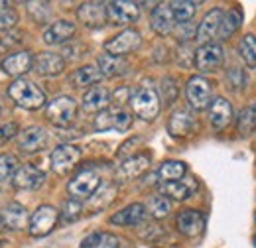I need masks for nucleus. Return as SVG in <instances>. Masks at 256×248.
<instances>
[{
	"instance_id": "obj_1",
	"label": "nucleus",
	"mask_w": 256,
	"mask_h": 248,
	"mask_svg": "<svg viewBox=\"0 0 256 248\" xmlns=\"http://www.w3.org/2000/svg\"><path fill=\"white\" fill-rule=\"evenodd\" d=\"M8 96L22 108L38 110L46 104V93L28 79H16L8 87Z\"/></svg>"
},
{
	"instance_id": "obj_2",
	"label": "nucleus",
	"mask_w": 256,
	"mask_h": 248,
	"mask_svg": "<svg viewBox=\"0 0 256 248\" xmlns=\"http://www.w3.org/2000/svg\"><path fill=\"white\" fill-rule=\"evenodd\" d=\"M130 106L142 120H154L160 114V96L152 87H140L130 94Z\"/></svg>"
},
{
	"instance_id": "obj_3",
	"label": "nucleus",
	"mask_w": 256,
	"mask_h": 248,
	"mask_svg": "<svg viewBox=\"0 0 256 248\" xmlns=\"http://www.w3.org/2000/svg\"><path fill=\"white\" fill-rule=\"evenodd\" d=\"M75 114H77V102L71 96H58L52 102H48V108H46L48 120L60 128L69 126L73 122Z\"/></svg>"
},
{
	"instance_id": "obj_4",
	"label": "nucleus",
	"mask_w": 256,
	"mask_h": 248,
	"mask_svg": "<svg viewBox=\"0 0 256 248\" xmlns=\"http://www.w3.org/2000/svg\"><path fill=\"white\" fill-rule=\"evenodd\" d=\"M186 96H188V102H190L193 110H203V108L211 106V102H213L211 83L205 77L195 75L186 85Z\"/></svg>"
},
{
	"instance_id": "obj_5",
	"label": "nucleus",
	"mask_w": 256,
	"mask_h": 248,
	"mask_svg": "<svg viewBox=\"0 0 256 248\" xmlns=\"http://www.w3.org/2000/svg\"><path fill=\"white\" fill-rule=\"evenodd\" d=\"M100 186V178L95 170H81L69 184L67 191L71 195V199H87L91 195H95V191Z\"/></svg>"
},
{
	"instance_id": "obj_6",
	"label": "nucleus",
	"mask_w": 256,
	"mask_h": 248,
	"mask_svg": "<svg viewBox=\"0 0 256 248\" xmlns=\"http://www.w3.org/2000/svg\"><path fill=\"white\" fill-rule=\"evenodd\" d=\"M223 48L221 44L217 42H209V44H203L197 48L195 52V67L203 73H211L215 69L221 67L223 63Z\"/></svg>"
},
{
	"instance_id": "obj_7",
	"label": "nucleus",
	"mask_w": 256,
	"mask_h": 248,
	"mask_svg": "<svg viewBox=\"0 0 256 248\" xmlns=\"http://www.w3.org/2000/svg\"><path fill=\"white\" fill-rule=\"evenodd\" d=\"M60 211L52 205H42L36 209L32 217H30V234L32 236H46L54 230V226L58 224Z\"/></svg>"
},
{
	"instance_id": "obj_8",
	"label": "nucleus",
	"mask_w": 256,
	"mask_h": 248,
	"mask_svg": "<svg viewBox=\"0 0 256 248\" xmlns=\"http://www.w3.org/2000/svg\"><path fill=\"white\" fill-rule=\"evenodd\" d=\"M132 126V114L124 108H114V110H102L98 112L95 118V130H118V132H126Z\"/></svg>"
},
{
	"instance_id": "obj_9",
	"label": "nucleus",
	"mask_w": 256,
	"mask_h": 248,
	"mask_svg": "<svg viewBox=\"0 0 256 248\" xmlns=\"http://www.w3.org/2000/svg\"><path fill=\"white\" fill-rule=\"evenodd\" d=\"M142 44V38L136 30H124L120 32L118 36L110 38L106 44H104V52L108 56H116V58H122L130 52L138 50Z\"/></svg>"
},
{
	"instance_id": "obj_10",
	"label": "nucleus",
	"mask_w": 256,
	"mask_h": 248,
	"mask_svg": "<svg viewBox=\"0 0 256 248\" xmlns=\"http://www.w3.org/2000/svg\"><path fill=\"white\" fill-rule=\"evenodd\" d=\"M77 18L87 28H102L108 22V8L102 2H85L79 6Z\"/></svg>"
},
{
	"instance_id": "obj_11",
	"label": "nucleus",
	"mask_w": 256,
	"mask_h": 248,
	"mask_svg": "<svg viewBox=\"0 0 256 248\" xmlns=\"http://www.w3.org/2000/svg\"><path fill=\"white\" fill-rule=\"evenodd\" d=\"M223 8H211L205 18L201 20L199 28H197V34H195V40L203 46V44H209L219 32H221V26H223Z\"/></svg>"
},
{
	"instance_id": "obj_12",
	"label": "nucleus",
	"mask_w": 256,
	"mask_h": 248,
	"mask_svg": "<svg viewBox=\"0 0 256 248\" xmlns=\"http://www.w3.org/2000/svg\"><path fill=\"white\" fill-rule=\"evenodd\" d=\"M108 8V22L114 26H124V24H132L134 20H138L140 16V4L138 2H110L106 4Z\"/></svg>"
},
{
	"instance_id": "obj_13",
	"label": "nucleus",
	"mask_w": 256,
	"mask_h": 248,
	"mask_svg": "<svg viewBox=\"0 0 256 248\" xmlns=\"http://www.w3.org/2000/svg\"><path fill=\"white\" fill-rule=\"evenodd\" d=\"M176 226H178V230L184 236L193 238V236L203 232V228H205V215L201 211H195V209H186V211H182L178 215Z\"/></svg>"
},
{
	"instance_id": "obj_14",
	"label": "nucleus",
	"mask_w": 256,
	"mask_h": 248,
	"mask_svg": "<svg viewBox=\"0 0 256 248\" xmlns=\"http://www.w3.org/2000/svg\"><path fill=\"white\" fill-rule=\"evenodd\" d=\"M150 162H152V158H150V154H146V152L130 156L128 160H124V162L118 166V180L130 182V180L140 178V176L150 168Z\"/></svg>"
},
{
	"instance_id": "obj_15",
	"label": "nucleus",
	"mask_w": 256,
	"mask_h": 248,
	"mask_svg": "<svg viewBox=\"0 0 256 248\" xmlns=\"http://www.w3.org/2000/svg\"><path fill=\"white\" fill-rule=\"evenodd\" d=\"M195 128V116L190 108H178L172 112L170 120H168V132L174 138H184L190 136Z\"/></svg>"
},
{
	"instance_id": "obj_16",
	"label": "nucleus",
	"mask_w": 256,
	"mask_h": 248,
	"mask_svg": "<svg viewBox=\"0 0 256 248\" xmlns=\"http://www.w3.org/2000/svg\"><path fill=\"white\" fill-rule=\"evenodd\" d=\"M34 65V58L30 52H16V54H10L6 60H2L0 63V69L10 75V77H20L24 73H28Z\"/></svg>"
},
{
	"instance_id": "obj_17",
	"label": "nucleus",
	"mask_w": 256,
	"mask_h": 248,
	"mask_svg": "<svg viewBox=\"0 0 256 248\" xmlns=\"http://www.w3.org/2000/svg\"><path fill=\"white\" fill-rule=\"evenodd\" d=\"M79 160H81V150L75 148V146L64 144V146L54 150V154H52V168L58 174H67L69 170H73V166Z\"/></svg>"
},
{
	"instance_id": "obj_18",
	"label": "nucleus",
	"mask_w": 256,
	"mask_h": 248,
	"mask_svg": "<svg viewBox=\"0 0 256 248\" xmlns=\"http://www.w3.org/2000/svg\"><path fill=\"white\" fill-rule=\"evenodd\" d=\"M34 69L44 75V77H56L62 75L65 69V60L60 54H52V52H44L34 60Z\"/></svg>"
},
{
	"instance_id": "obj_19",
	"label": "nucleus",
	"mask_w": 256,
	"mask_h": 248,
	"mask_svg": "<svg viewBox=\"0 0 256 248\" xmlns=\"http://www.w3.org/2000/svg\"><path fill=\"white\" fill-rule=\"evenodd\" d=\"M46 142H48V132L42 126H30V128L22 130L18 136V148L28 154L42 150L46 146Z\"/></svg>"
},
{
	"instance_id": "obj_20",
	"label": "nucleus",
	"mask_w": 256,
	"mask_h": 248,
	"mask_svg": "<svg viewBox=\"0 0 256 248\" xmlns=\"http://www.w3.org/2000/svg\"><path fill=\"white\" fill-rule=\"evenodd\" d=\"M232 118V106L224 96H215L211 106H209V122L213 130H223L226 124Z\"/></svg>"
},
{
	"instance_id": "obj_21",
	"label": "nucleus",
	"mask_w": 256,
	"mask_h": 248,
	"mask_svg": "<svg viewBox=\"0 0 256 248\" xmlns=\"http://www.w3.org/2000/svg\"><path fill=\"white\" fill-rule=\"evenodd\" d=\"M150 24H152V30L160 34V36L172 34L176 28V18H174V12H172V4H158L152 12Z\"/></svg>"
},
{
	"instance_id": "obj_22",
	"label": "nucleus",
	"mask_w": 256,
	"mask_h": 248,
	"mask_svg": "<svg viewBox=\"0 0 256 248\" xmlns=\"http://www.w3.org/2000/svg\"><path fill=\"white\" fill-rule=\"evenodd\" d=\"M197 189V182L193 178L188 180H180V182H168V184H162L160 191L164 197H170V199H176V201H184V199H190Z\"/></svg>"
},
{
	"instance_id": "obj_23",
	"label": "nucleus",
	"mask_w": 256,
	"mask_h": 248,
	"mask_svg": "<svg viewBox=\"0 0 256 248\" xmlns=\"http://www.w3.org/2000/svg\"><path fill=\"white\" fill-rule=\"evenodd\" d=\"M75 34V24L69 22V20H58L54 22L48 30L44 32V42L48 46H60L65 44L67 40H71Z\"/></svg>"
},
{
	"instance_id": "obj_24",
	"label": "nucleus",
	"mask_w": 256,
	"mask_h": 248,
	"mask_svg": "<svg viewBox=\"0 0 256 248\" xmlns=\"http://www.w3.org/2000/svg\"><path fill=\"white\" fill-rule=\"evenodd\" d=\"M0 218H2L4 226L12 228V230H20L28 222V213H26V209L20 203H8V205L2 207Z\"/></svg>"
},
{
	"instance_id": "obj_25",
	"label": "nucleus",
	"mask_w": 256,
	"mask_h": 248,
	"mask_svg": "<svg viewBox=\"0 0 256 248\" xmlns=\"http://www.w3.org/2000/svg\"><path fill=\"white\" fill-rule=\"evenodd\" d=\"M44 172L34 166H22L18 168L14 176V187L16 189H38L44 184Z\"/></svg>"
},
{
	"instance_id": "obj_26",
	"label": "nucleus",
	"mask_w": 256,
	"mask_h": 248,
	"mask_svg": "<svg viewBox=\"0 0 256 248\" xmlns=\"http://www.w3.org/2000/svg\"><path fill=\"white\" fill-rule=\"evenodd\" d=\"M110 104V93L104 87H91L83 94V108L87 112H102Z\"/></svg>"
},
{
	"instance_id": "obj_27",
	"label": "nucleus",
	"mask_w": 256,
	"mask_h": 248,
	"mask_svg": "<svg viewBox=\"0 0 256 248\" xmlns=\"http://www.w3.org/2000/svg\"><path fill=\"white\" fill-rule=\"evenodd\" d=\"M146 217V207L142 203H132L124 209H120L118 213H114L110 217L112 224H120V226H132V224H138L142 222Z\"/></svg>"
},
{
	"instance_id": "obj_28",
	"label": "nucleus",
	"mask_w": 256,
	"mask_h": 248,
	"mask_svg": "<svg viewBox=\"0 0 256 248\" xmlns=\"http://www.w3.org/2000/svg\"><path fill=\"white\" fill-rule=\"evenodd\" d=\"M130 65L124 58H116V56H98V71L104 77H120L128 73Z\"/></svg>"
},
{
	"instance_id": "obj_29",
	"label": "nucleus",
	"mask_w": 256,
	"mask_h": 248,
	"mask_svg": "<svg viewBox=\"0 0 256 248\" xmlns=\"http://www.w3.org/2000/svg\"><path fill=\"white\" fill-rule=\"evenodd\" d=\"M124 240H120L116 234L110 232H91L83 238L81 248H122Z\"/></svg>"
},
{
	"instance_id": "obj_30",
	"label": "nucleus",
	"mask_w": 256,
	"mask_h": 248,
	"mask_svg": "<svg viewBox=\"0 0 256 248\" xmlns=\"http://www.w3.org/2000/svg\"><path fill=\"white\" fill-rule=\"evenodd\" d=\"M100 79H102V73L96 67H93V65H83L77 71H73V75H71V83L75 87H79V89L96 85Z\"/></svg>"
},
{
	"instance_id": "obj_31",
	"label": "nucleus",
	"mask_w": 256,
	"mask_h": 248,
	"mask_svg": "<svg viewBox=\"0 0 256 248\" xmlns=\"http://www.w3.org/2000/svg\"><path fill=\"white\" fill-rule=\"evenodd\" d=\"M188 172V166L184 162H178V160H170V162H164L158 170V178H160L164 184L168 182H180L184 180Z\"/></svg>"
},
{
	"instance_id": "obj_32",
	"label": "nucleus",
	"mask_w": 256,
	"mask_h": 248,
	"mask_svg": "<svg viewBox=\"0 0 256 248\" xmlns=\"http://www.w3.org/2000/svg\"><path fill=\"white\" fill-rule=\"evenodd\" d=\"M197 6H199L197 2H188V0L172 2V12H174L176 22H180V24H188L193 16H195Z\"/></svg>"
},
{
	"instance_id": "obj_33",
	"label": "nucleus",
	"mask_w": 256,
	"mask_h": 248,
	"mask_svg": "<svg viewBox=\"0 0 256 248\" xmlns=\"http://www.w3.org/2000/svg\"><path fill=\"white\" fill-rule=\"evenodd\" d=\"M240 24H242V14H240V10H238V8H230L228 12H224L223 26H221L219 36H221V38H228V36H232L234 32L238 30V26H240Z\"/></svg>"
},
{
	"instance_id": "obj_34",
	"label": "nucleus",
	"mask_w": 256,
	"mask_h": 248,
	"mask_svg": "<svg viewBox=\"0 0 256 248\" xmlns=\"http://www.w3.org/2000/svg\"><path fill=\"white\" fill-rule=\"evenodd\" d=\"M238 54L246 65L256 67V36L248 34L238 42Z\"/></svg>"
},
{
	"instance_id": "obj_35",
	"label": "nucleus",
	"mask_w": 256,
	"mask_h": 248,
	"mask_svg": "<svg viewBox=\"0 0 256 248\" xmlns=\"http://www.w3.org/2000/svg\"><path fill=\"white\" fill-rule=\"evenodd\" d=\"M170 209H172V203L168 201V197H164V195H154V197L150 199L146 211L154 218H164L170 213Z\"/></svg>"
},
{
	"instance_id": "obj_36",
	"label": "nucleus",
	"mask_w": 256,
	"mask_h": 248,
	"mask_svg": "<svg viewBox=\"0 0 256 248\" xmlns=\"http://www.w3.org/2000/svg\"><path fill=\"white\" fill-rule=\"evenodd\" d=\"M18 24V12L10 6L0 2V32H10Z\"/></svg>"
},
{
	"instance_id": "obj_37",
	"label": "nucleus",
	"mask_w": 256,
	"mask_h": 248,
	"mask_svg": "<svg viewBox=\"0 0 256 248\" xmlns=\"http://www.w3.org/2000/svg\"><path fill=\"white\" fill-rule=\"evenodd\" d=\"M160 93L166 104L176 102V98H178V94H180V85H178V81H176L174 77H164V79H162Z\"/></svg>"
},
{
	"instance_id": "obj_38",
	"label": "nucleus",
	"mask_w": 256,
	"mask_h": 248,
	"mask_svg": "<svg viewBox=\"0 0 256 248\" xmlns=\"http://www.w3.org/2000/svg\"><path fill=\"white\" fill-rule=\"evenodd\" d=\"M18 172V160L16 156L4 154L0 156V182H6L10 178H14Z\"/></svg>"
},
{
	"instance_id": "obj_39",
	"label": "nucleus",
	"mask_w": 256,
	"mask_h": 248,
	"mask_svg": "<svg viewBox=\"0 0 256 248\" xmlns=\"http://www.w3.org/2000/svg\"><path fill=\"white\" fill-rule=\"evenodd\" d=\"M26 6H28L30 16H32L36 22H40V24L42 22H48L50 16H52V8H50L48 2H28Z\"/></svg>"
},
{
	"instance_id": "obj_40",
	"label": "nucleus",
	"mask_w": 256,
	"mask_h": 248,
	"mask_svg": "<svg viewBox=\"0 0 256 248\" xmlns=\"http://www.w3.org/2000/svg\"><path fill=\"white\" fill-rule=\"evenodd\" d=\"M226 81H228V85L234 89V91H240L244 85H246V81H248V77H246V73L240 69V67H228L226 69Z\"/></svg>"
},
{
	"instance_id": "obj_41",
	"label": "nucleus",
	"mask_w": 256,
	"mask_h": 248,
	"mask_svg": "<svg viewBox=\"0 0 256 248\" xmlns=\"http://www.w3.org/2000/svg\"><path fill=\"white\" fill-rule=\"evenodd\" d=\"M79 213H81V203H79L77 199H67V201L64 203V209H62V218H64L65 222L75 220V218L79 217Z\"/></svg>"
},
{
	"instance_id": "obj_42",
	"label": "nucleus",
	"mask_w": 256,
	"mask_h": 248,
	"mask_svg": "<svg viewBox=\"0 0 256 248\" xmlns=\"http://www.w3.org/2000/svg\"><path fill=\"white\" fill-rule=\"evenodd\" d=\"M14 134H18V124L8 122L0 126V140H10Z\"/></svg>"
},
{
	"instance_id": "obj_43",
	"label": "nucleus",
	"mask_w": 256,
	"mask_h": 248,
	"mask_svg": "<svg viewBox=\"0 0 256 248\" xmlns=\"http://www.w3.org/2000/svg\"><path fill=\"white\" fill-rule=\"evenodd\" d=\"M250 110V118H252V124H254V128H256V102L248 108Z\"/></svg>"
},
{
	"instance_id": "obj_44",
	"label": "nucleus",
	"mask_w": 256,
	"mask_h": 248,
	"mask_svg": "<svg viewBox=\"0 0 256 248\" xmlns=\"http://www.w3.org/2000/svg\"><path fill=\"white\" fill-rule=\"evenodd\" d=\"M254 242H256V238H254Z\"/></svg>"
}]
</instances>
